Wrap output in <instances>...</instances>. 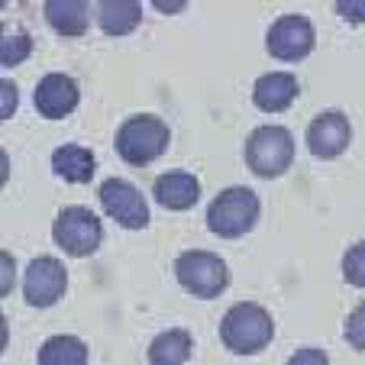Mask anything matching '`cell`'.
Returning a JSON list of instances; mask_svg holds the SVG:
<instances>
[{"label":"cell","instance_id":"obj_6","mask_svg":"<svg viewBox=\"0 0 365 365\" xmlns=\"http://www.w3.org/2000/svg\"><path fill=\"white\" fill-rule=\"evenodd\" d=\"M56 242L65 249L68 255H91L103 240V230L97 214H91L88 207H65L62 214L56 217Z\"/></svg>","mask_w":365,"mask_h":365},{"label":"cell","instance_id":"obj_4","mask_svg":"<svg viewBox=\"0 0 365 365\" xmlns=\"http://www.w3.org/2000/svg\"><path fill=\"white\" fill-rule=\"evenodd\" d=\"M294 159V139L282 126H259L246 143V162L259 178H275L288 172Z\"/></svg>","mask_w":365,"mask_h":365},{"label":"cell","instance_id":"obj_19","mask_svg":"<svg viewBox=\"0 0 365 365\" xmlns=\"http://www.w3.org/2000/svg\"><path fill=\"white\" fill-rule=\"evenodd\" d=\"M29 52H33V39H29L23 29L0 23V65H4V68H14Z\"/></svg>","mask_w":365,"mask_h":365},{"label":"cell","instance_id":"obj_15","mask_svg":"<svg viewBox=\"0 0 365 365\" xmlns=\"http://www.w3.org/2000/svg\"><path fill=\"white\" fill-rule=\"evenodd\" d=\"M52 172L71 185H84L94 178V155L84 145H58L52 155Z\"/></svg>","mask_w":365,"mask_h":365},{"label":"cell","instance_id":"obj_9","mask_svg":"<svg viewBox=\"0 0 365 365\" xmlns=\"http://www.w3.org/2000/svg\"><path fill=\"white\" fill-rule=\"evenodd\" d=\"M65 288H68V275L62 262H56L52 255H39L36 262H29L23 294L33 307H52L65 294Z\"/></svg>","mask_w":365,"mask_h":365},{"label":"cell","instance_id":"obj_28","mask_svg":"<svg viewBox=\"0 0 365 365\" xmlns=\"http://www.w3.org/2000/svg\"><path fill=\"white\" fill-rule=\"evenodd\" d=\"M7 339H10V330H7V320H4V314H0V352L7 349Z\"/></svg>","mask_w":365,"mask_h":365},{"label":"cell","instance_id":"obj_20","mask_svg":"<svg viewBox=\"0 0 365 365\" xmlns=\"http://www.w3.org/2000/svg\"><path fill=\"white\" fill-rule=\"evenodd\" d=\"M343 275L349 278L356 288H362L365 284V269H362V242H356V246L346 252V262H343Z\"/></svg>","mask_w":365,"mask_h":365},{"label":"cell","instance_id":"obj_11","mask_svg":"<svg viewBox=\"0 0 365 365\" xmlns=\"http://www.w3.org/2000/svg\"><path fill=\"white\" fill-rule=\"evenodd\" d=\"M78 107V84L68 75H46L36 88V110L46 120H65Z\"/></svg>","mask_w":365,"mask_h":365},{"label":"cell","instance_id":"obj_29","mask_svg":"<svg viewBox=\"0 0 365 365\" xmlns=\"http://www.w3.org/2000/svg\"><path fill=\"white\" fill-rule=\"evenodd\" d=\"M4 4H7V0H0V7H4Z\"/></svg>","mask_w":365,"mask_h":365},{"label":"cell","instance_id":"obj_18","mask_svg":"<svg viewBox=\"0 0 365 365\" xmlns=\"http://www.w3.org/2000/svg\"><path fill=\"white\" fill-rule=\"evenodd\" d=\"M84 359H88V346L75 336H52L39 349L42 365H78V362H84Z\"/></svg>","mask_w":365,"mask_h":365},{"label":"cell","instance_id":"obj_12","mask_svg":"<svg viewBox=\"0 0 365 365\" xmlns=\"http://www.w3.org/2000/svg\"><path fill=\"white\" fill-rule=\"evenodd\" d=\"M155 200H159L162 207H168V210H187V207L197 204L200 197V185L194 175L187 172H165L155 178Z\"/></svg>","mask_w":365,"mask_h":365},{"label":"cell","instance_id":"obj_24","mask_svg":"<svg viewBox=\"0 0 365 365\" xmlns=\"http://www.w3.org/2000/svg\"><path fill=\"white\" fill-rule=\"evenodd\" d=\"M339 16H346L349 23H362L365 20V0H336Z\"/></svg>","mask_w":365,"mask_h":365},{"label":"cell","instance_id":"obj_16","mask_svg":"<svg viewBox=\"0 0 365 365\" xmlns=\"http://www.w3.org/2000/svg\"><path fill=\"white\" fill-rule=\"evenodd\" d=\"M46 20L62 36H81L88 29V0H46Z\"/></svg>","mask_w":365,"mask_h":365},{"label":"cell","instance_id":"obj_13","mask_svg":"<svg viewBox=\"0 0 365 365\" xmlns=\"http://www.w3.org/2000/svg\"><path fill=\"white\" fill-rule=\"evenodd\" d=\"M294 97H297V78L294 75H284V71L262 75L259 81H255V88H252L255 107H259V110H269V113L284 110Z\"/></svg>","mask_w":365,"mask_h":365},{"label":"cell","instance_id":"obj_25","mask_svg":"<svg viewBox=\"0 0 365 365\" xmlns=\"http://www.w3.org/2000/svg\"><path fill=\"white\" fill-rule=\"evenodd\" d=\"M152 4H155L159 14H178V10H185L187 0H152Z\"/></svg>","mask_w":365,"mask_h":365},{"label":"cell","instance_id":"obj_21","mask_svg":"<svg viewBox=\"0 0 365 365\" xmlns=\"http://www.w3.org/2000/svg\"><path fill=\"white\" fill-rule=\"evenodd\" d=\"M16 103H20V94H16L14 81H0V120H10L16 113Z\"/></svg>","mask_w":365,"mask_h":365},{"label":"cell","instance_id":"obj_1","mask_svg":"<svg viewBox=\"0 0 365 365\" xmlns=\"http://www.w3.org/2000/svg\"><path fill=\"white\" fill-rule=\"evenodd\" d=\"M272 317L259 304H236L227 310V317L220 324V339L230 352L236 356H252V352L265 349L272 339Z\"/></svg>","mask_w":365,"mask_h":365},{"label":"cell","instance_id":"obj_7","mask_svg":"<svg viewBox=\"0 0 365 365\" xmlns=\"http://www.w3.org/2000/svg\"><path fill=\"white\" fill-rule=\"evenodd\" d=\"M314 48V23L301 14L278 16L269 29V52L282 62H301Z\"/></svg>","mask_w":365,"mask_h":365},{"label":"cell","instance_id":"obj_2","mask_svg":"<svg viewBox=\"0 0 365 365\" xmlns=\"http://www.w3.org/2000/svg\"><path fill=\"white\" fill-rule=\"evenodd\" d=\"M259 220V197L249 187H227L214 197L210 210H207V227L210 233L223 236V240H236L246 236Z\"/></svg>","mask_w":365,"mask_h":365},{"label":"cell","instance_id":"obj_3","mask_svg":"<svg viewBox=\"0 0 365 365\" xmlns=\"http://www.w3.org/2000/svg\"><path fill=\"white\" fill-rule=\"evenodd\" d=\"M168 145V126L152 113L130 117L117 133V152L130 165H149Z\"/></svg>","mask_w":365,"mask_h":365},{"label":"cell","instance_id":"obj_14","mask_svg":"<svg viewBox=\"0 0 365 365\" xmlns=\"http://www.w3.org/2000/svg\"><path fill=\"white\" fill-rule=\"evenodd\" d=\"M143 7L139 0H97V23L107 36H126L139 26Z\"/></svg>","mask_w":365,"mask_h":365},{"label":"cell","instance_id":"obj_17","mask_svg":"<svg viewBox=\"0 0 365 365\" xmlns=\"http://www.w3.org/2000/svg\"><path fill=\"white\" fill-rule=\"evenodd\" d=\"M187 356H191V336L185 330H168L152 339V346H149V362H155V365L185 362Z\"/></svg>","mask_w":365,"mask_h":365},{"label":"cell","instance_id":"obj_27","mask_svg":"<svg viewBox=\"0 0 365 365\" xmlns=\"http://www.w3.org/2000/svg\"><path fill=\"white\" fill-rule=\"evenodd\" d=\"M10 178V159H7V152L0 149V185H7Z\"/></svg>","mask_w":365,"mask_h":365},{"label":"cell","instance_id":"obj_26","mask_svg":"<svg viewBox=\"0 0 365 365\" xmlns=\"http://www.w3.org/2000/svg\"><path fill=\"white\" fill-rule=\"evenodd\" d=\"M304 359H314V362H327V356H324V352H317V349H301V352H294V362H304Z\"/></svg>","mask_w":365,"mask_h":365},{"label":"cell","instance_id":"obj_10","mask_svg":"<svg viewBox=\"0 0 365 365\" xmlns=\"http://www.w3.org/2000/svg\"><path fill=\"white\" fill-rule=\"evenodd\" d=\"M352 139V126L343 113L330 110V113H320L307 130V145L317 159H336L339 152L349 145Z\"/></svg>","mask_w":365,"mask_h":365},{"label":"cell","instance_id":"obj_22","mask_svg":"<svg viewBox=\"0 0 365 365\" xmlns=\"http://www.w3.org/2000/svg\"><path fill=\"white\" fill-rule=\"evenodd\" d=\"M362 320H365V307L359 304L356 310H352L349 324H346V336H349V343L356 346V349H365V333H362Z\"/></svg>","mask_w":365,"mask_h":365},{"label":"cell","instance_id":"obj_23","mask_svg":"<svg viewBox=\"0 0 365 365\" xmlns=\"http://www.w3.org/2000/svg\"><path fill=\"white\" fill-rule=\"evenodd\" d=\"M14 278H16V265L7 252H0V297H7L10 288H14Z\"/></svg>","mask_w":365,"mask_h":365},{"label":"cell","instance_id":"obj_8","mask_svg":"<svg viewBox=\"0 0 365 365\" xmlns=\"http://www.w3.org/2000/svg\"><path fill=\"white\" fill-rule=\"evenodd\" d=\"M101 204L103 210L126 230H143L149 227V207L145 197L123 178H110L101 185Z\"/></svg>","mask_w":365,"mask_h":365},{"label":"cell","instance_id":"obj_5","mask_svg":"<svg viewBox=\"0 0 365 365\" xmlns=\"http://www.w3.org/2000/svg\"><path fill=\"white\" fill-rule=\"evenodd\" d=\"M175 275L185 284V291H191L194 297H204V301L223 294V288H227V282H230L227 265H223L214 252H204V249H191V252L178 255Z\"/></svg>","mask_w":365,"mask_h":365}]
</instances>
